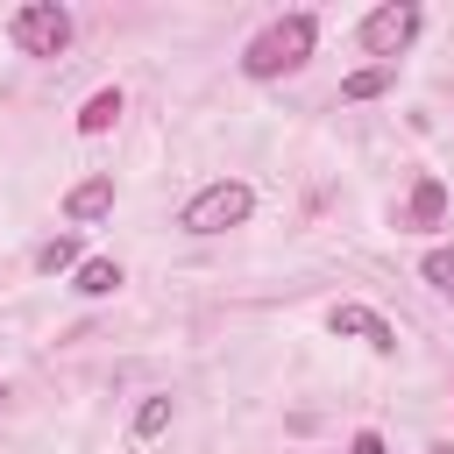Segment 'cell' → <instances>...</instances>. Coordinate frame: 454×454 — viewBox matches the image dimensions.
Returning <instances> with one entry per match:
<instances>
[{
  "label": "cell",
  "mask_w": 454,
  "mask_h": 454,
  "mask_svg": "<svg viewBox=\"0 0 454 454\" xmlns=\"http://www.w3.org/2000/svg\"><path fill=\"white\" fill-rule=\"evenodd\" d=\"M312 43H319V21L298 7V14H277L248 50H241V71L248 78H284V71H298L305 57H312Z\"/></svg>",
  "instance_id": "obj_1"
},
{
  "label": "cell",
  "mask_w": 454,
  "mask_h": 454,
  "mask_svg": "<svg viewBox=\"0 0 454 454\" xmlns=\"http://www.w3.org/2000/svg\"><path fill=\"white\" fill-rule=\"evenodd\" d=\"M248 213H255V192H248L241 177H220V184H206V192L184 199L177 227H184V234H227V227H241Z\"/></svg>",
  "instance_id": "obj_2"
},
{
  "label": "cell",
  "mask_w": 454,
  "mask_h": 454,
  "mask_svg": "<svg viewBox=\"0 0 454 454\" xmlns=\"http://www.w3.org/2000/svg\"><path fill=\"white\" fill-rule=\"evenodd\" d=\"M7 35H14L21 57H64V50H71V7H57V0H28V7H14Z\"/></svg>",
  "instance_id": "obj_3"
},
{
  "label": "cell",
  "mask_w": 454,
  "mask_h": 454,
  "mask_svg": "<svg viewBox=\"0 0 454 454\" xmlns=\"http://www.w3.org/2000/svg\"><path fill=\"white\" fill-rule=\"evenodd\" d=\"M411 35H419V7H411V0H390V7L362 14V50H369V57H383V64H390Z\"/></svg>",
  "instance_id": "obj_4"
},
{
  "label": "cell",
  "mask_w": 454,
  "mask_h": 454,
  "mask_svg": "<svg viewBox=\"0 0 454 454\" xmlns=\"http://www.w3.org/2000/svg\"><path fill=\"white\" fill-rule=\"evenodd\" d=\"M326 326H333L340 340H369L376 355H390V348H397V333L383 326V312H369V305H355V298H340V305L326 312Z\"/></svg>",
  "instance_id": "obj_5"
},
{
  "label": "cell",
  "mask_w": 454,
  "mask_h": 454,
  "mask_svg": "<svg viewBox=\"0 0 454 454\" xmlns=\"http://www.w3.org/2000/svg\"><path fill=\"white\" fill-rule=\"evenodd\" d=\"M106 213H114V177L71 184V199H64V220H71V227H92V220H106Z\"/></svg>",
  "instance_id": "obj_6"
},
{
  "label": "cell",
  "mask_w": 454,
  "mask_h": 454,
  "mask_svg": "<svg viewBox=\"0 0 454 454\" xmlns=\"http://www.w3.org/2000/svg\"><path fill=\"white\" fill-rule=\"evenodd\" d=\"M440 220H447V184L440 177H419L411 199H404V213H397V227H440Z\"/></svg>",
  "instance_id": "obj_7"
},
{
  "label": "cell",
  "mask_w": 454,
  "mask_h": 454,
  "mask_svg": "<svg viewBox=\"0 0 454 454\" xmlns=\"http://www.w3.org/2000/svg\"><path fill=\"white\" fill-rule=\"evenodd\" d=\"M71 291H85V298H106V291H121V262H106V255L78 262V270H71Z\"/></svg>",
  "instance_id": "obj_8"
},
{
  "label": "cell",
  "mask_w": 454,
  "mask_h": 454,
  "mask_svg": "<svg viewBox=\"0 0 454 454\" xmlns=\"http://www.w3.org/2000/svg\"><path fill=\"white\" fill-rule=\"evenodd\" d=\"M390 78H397L390 64H369V71H348V78H340V99H348V106H355V99H376V92H390Z\"/></svg>",
  "instance_id": "obj_9"
},
{
  "label": "cell",
  "mask_w": 454,
  "mask_h": 454,
  "mask_svg": "<svg viewBox=\"0 0 454 454\" xmlns=\"http://www.w3.org/2000/svg\"><path fill=\"white\" fill-rule=\"evenodd\" d=\"M114 121H121V92L106 85V92H92V99H85V114H78V135H106Z\"/></svg>",
  "instance_id": "obj_10"
},
{
  "label": "cell",
  "mask_w": 454,
  "mask_h": 454,
  "mask_svg": "<svg viewBox=\"0 0 454 454\" xmlns=\"http://www.w3.org/2000/svg\"><path fill=\"white\" fill-rule=\"evenodd\" d=\"M35 270H43V277H57V270H78V234H57V241H43V248H35Z\"/></svg>",
  "instance_id": "obj_11"
},
{
  "label": "cell",
  "mask_w": 454,
  "mask_h": 454,
  "mask_svg": "<svg viewBox=\"0 0 454 454\" xmlns=\"http://www.w3.org/2000/svg\"><path fill=\"white\" fill-rule=\"evenodd\" d=\"M419 277H426L433 291H447V298H454V248H426V262H419Z\"/></svg>",
  "instance_id": "obj_12"
},
{
  "label": "cell",
  "mask_w": 454,
  "mask_h": 454,
  "mask_svg": "<svg viewBox=\"0 0 454 454\" xmlns=\"http://www.w3.org/2000/svg\"><path fill=\"white\" fill-rule=\"evenodd\" d=\"M170 426V397H142V411H135V440H156Z\"/></svg>",
  "instance_id": "obj_13"
},
{
  "label": "cell",
  "mask_w": 454,
  "mask_h": 454,
  "mask_svg": "<svg viewBox=\"0 0 454 454\" xmlns=\"http://www.w3.org/2000/svg\"><path fill=\"white\" fill-rule=\"evenodd\" d=\"M348 454H390V447H383V433H369V426H362V433L348 440Z\"/></svg>",
  "instance_id": "obj_14"
},
{
  "label": "cell",
  "mask_w": 454,
  "mask_h": 454,
  "mask_svg": "<svg viewBox=\"0 0 454 454\" xmlns=\"http://www.w3.org/2000/svg\"><path fill=\"white\" fill-rule=\"evenodd\" d=\"M433 454H454V447H433Z\"/></svg>",
  "instance_id": "obj_15"
},
{
  "label": "cell",
  "mask_w": 454,
  "mask_h": 454,
  "mask_svg": "<svg viewBox=\"0 0 454 454\" xmlns=\"http://www.w3.org/2000/svg\"><path fill=\"white\" fill-rule=\"evenodd\" d=\"M0 397H7V390H0Z\"/></svg>",
  "instance_id": "obj_16"
}]
</instances>
